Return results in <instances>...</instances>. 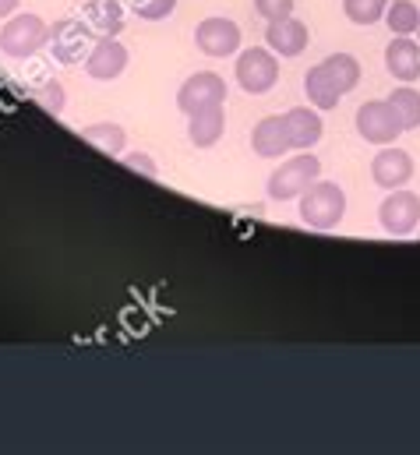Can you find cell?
Listing matches in <instances>:
<instances>
[{"instance_id": "obj_10", "label": "cell", "mask_w": 420, "mask_h": 455, "mask_svg": "<svg viewBox=\"0 0 420 455\" xmlns=\"http://www.w3.org/2000/svg\"><path fill=\"white\" fill-rule=\"evenodd\" d=\"M195 46L206 53V57H233L240 50V25L233 18H222V14H212L206 21H198L195 28Z\"/></svg>"}, {"instance_id": "obj_8", "label": "cell", "mask_w": 420, "mask_h": 455, "mask_svg": "<svg viewBox=\"0 0 420 455\" xmlns=\"http://www.w3.org/2000/svg\"><path fill=\"white\" fill-rule=\"evenodd\" d=\"M226 103V82L215 71H195L181 89H177V107L181 114H198L209 107H222Z\"/></svg>"}, {"instance_id": "obj_9", "label": "cell", "mask_w": 420, "mask_h": 455, "mask_svg": "<svg viewBox=\"0 0 420 455\" xmlns=\"http://www.w3.org/2000/svg\"><path fill=\"white\" fill-rule=\"evenodd\" d=\"M414 173H417V163H414V156H410L407 148L382 145L378 156L371 159V180H375L378 188H385V191L407 188V184L414 180Z\"/></svg>"}, {"instance_id": "obj_29", "label": "cell", "mask_w": 420, "mask_h": 455, "mask_svg": "<svg viewBox=\"0 0 420 455\" xmlns=\"http://www.w3.org/2000/svg\"><path fill=\"white\" fill-rule=\"evenodd\" d=\"M417 36H420V25H417Z\"/></svg>"}, {"instance_id": "obj_24", "label": "cell", "mask_w": 420, "mask_h": 455, "mask_svg": "<svg viewBox=\"0 0 420 455\" xmlns=\"http://www.w3.org/2000/svg\"><path fill=\"white\" fill-rule=\"evenodd\" d=\"M36 103L46 110V114H64V103H68V96H64V85L57 82V78H46L43 85H36Z\"/></svg>"}, {"instance_id": "obj_28", "label": "cell", "mask_w": 420, "mask_h": 455, "mask_svg": "<svg viewBox=\"0 0 420 455\" xmlns=\"http://www.w3.org/2000/svg\"><path fill=\"white\" fill-rule=\"evenodd\" d=\"M14 7H18V0H0V18L14 14Z\"/></svg>"}, {"instance_id": "obj_25", "label": "cell", "mask_w": 420, "mask_h": 455, "mask_svg": "<svg viewBox=\"0 0 420 455\" xmlns=\"http://www.w3.org/2000/svg\"><path fill=\"white\" fill-rule=\"evenodd\" d=\"M127 7L141 21H166L177 11V0H127Z\"/></svg>"}, {"instance_id": "obj_12", "label": "cell", "mask_w": 420, "mask_h": 455, "mask_svg": "<svg viewBox=\"0 0 420 455\" xmlns=\"http://www.w3.org/2000/svg\"><path fill=\"white\" fill-rule=\"evenodd\" d=\"M308 43H311V32L294 14L279 18V21H269V28H265V46L279 57H301L308 50Z\"/></svg>"}, {"instance_id": "obj_15", "label": "cell", "mask_w": 420, "mask_h": 455, "mask_svg": "<svg viewBox=\"0 0 420 455\" xmlns=\"http://www.w3.org/2000/svg\"><path fill=\"white\" fill-rule=\"evenodd\" d=\"M251 148L262 159H283L287 152H294L290 148V138L283 131V116H262L254 124V131H251Z\"/></svg>"}, {"instance_id": "obj_20", "label": "cell", "mask_w": 420, "mask_h": 455, "mask_svg": "<svg viewBox=\"0 0 420 455\" xmlns=\"http://www.w3.org/2000/svg\"><path fill=\"white\" fill-rule=\"evenodd\" d=\"M82 138L85 141H93L96 148H103L106 156H124V141H127V131L120 127V124H89V127H82Z\"/></svg>"}, {"instance_id": "obj_23", "label": "cell", "mask_w": 420, "mask_h": 455, "mask_svg": "<svg viewBox=\"0 0 420 455\" xmlns=\"http://www.w3.org/2000/svg\"><path fill=\"white\" fill-rule=\"evenodd\" d=\"M389 11V0H343V14L353 25H375Z\"/></svg>"}, {"instance_id": "obj_5", "label": "cell", "mask_w": 420, "mask_h": 455, "mask_svg": "<svg viewBox=\"0 0 420 455\" xmlns=\"http://www.w3.org/2000/svg\"><path fill=\"white\" fill-rule=\"evenodd\" d=\"M233 78L247 96H265L279 82V60L269 46H247L233 64Z\"/></svg>"}, {"instance_id": "obj_26", "label": "cell", "mask_w": 420, "mask_h": 455, "mask_svg": "<svg viewBox=\"0 0 420 455\" xmlns=\"http://www.w3.org/2000/svg\"><path fill=\"white\" fill-rule=\"evenodd\" d=\"M124 166H127L131 173H141V177H149V180H159V166H156V159H152L149 152H131V156H124Z\"/></svg>"}, {"instance_id": "obj_27", "label": "cell", "mask_w": 420, "mask_h": 455, "mask_svg": "<svg viewBox=\"0 0 420 455\" xmlns=\"http://www.w3.org/2000/svg\"><path fill=\"white\" fill-rule=\"evenodd\" d=\"M294 4L297 0H254V11L265 21H279V18H290L294 14Z\"/></svg>"}, {"instance_id": "obj_11", "label": "cell", "mask_w": 420, "mask_h": 455, "mask_svg": "<svg viewBox=\"0 0 420 455\" xmlns=\"http://www.w3.org/2000/svg\"><path fill=\"white\" fill-rule=\"evenodd\" d=\"M124 68H127V46L117 36H100L93 53L85 57V75L96 82H113L124 75Z\"/></svg>"}, {"instance_id": "obj_17", "label": "cell", "mask_w": 420, "mask_h": 455, "mask_svg": "<svg viewBox=\"0 0 420 455\" xmlns=\"http://www.w3.org/2000/svg\"><path fill=\"white\" fill-rule=\"evenodd\" d=\"M226 131V114L222 107H209V110H198V114L188 116V138L195 148H212Z\"/></svg>"}, {"instance_id": "obj_7", "label": "cell", "mask_w": 420, "mask_h": 455, "mask_svg": "<svg viewBox=\"0 0 420 455\" xmlns=\"http://www.w3.org/2000/svg\"><path fill=\"white\" fill-rule=\"evenodd\" d=\"M378 227L385 229L389 236H410L420 227V195L400 188L389 191V198L378 205Z\"/></svg>"}, {"instance_id": "obj_6", "label": "cell", "mask_w": 420, "mask_h": 455, "mask_svg": "<svg viewBox=\"0 0 420 455\" xmlns=\"http://www.w3.org/2000/svg\"><path fill=\"white\" fill-rule=\"evenodd\" d=\"M353 124H357V134H360L364 141L378 145V148H382V145H392V141L403 134V124L396 120L389 100H368V103L357 110Z\"/></svg>"}, {"instance_id": "obj_30", "label": "cell", "mask_w": 420, "mask_h": 455, "mask_svg": "<svg viewBox=\"0 0 420 455\" xmlns=\"http://www.w3.org/2000/svg\"><path fill=\"white\" fill-rule=\"evenodd\" d=\"M417 233H420V227H417Z\"/></svg>"}, {"instance_id": "obj_18", "label": "cell", "mask_w": 420, "mask_h": 455, "mask_svg": "<svg viewBox=\"0 0 420 455\" xmlns=\"http://www.w3.org/2000/svg\"><path fill=\"white\" fill-rule=\"evenodd\" d=\"M82 18L96 36H120V28H124V7L117 0H93L82 11Z\"/></svg>"}, {"instance_id": "obj_1", "label": "cell", "mask_w": 420, "mask_h": 455, "mask_svg": "<svg viewBox=\"0 0 420 455\" xmlns=\"http://www.w3.org/2000/svg\"><path fill=\"white\" fill-rule=\"evenodd\" d=\"M297 202H301L304 227L311 229H335L346 216V195H343V188L335 180H321L318 177Z\"/></svg>"}, {"instance_id": "obj_2", "label": "cell", "mask_w": 420, "mask_h": 455, "mask_svg": "<svg viewBox=\"0 0 420 455\" xmlns=\"http://www.w3.org/2000/svg\"><path fill=\"white\" fill-rule=\"evenodd\" d=\"M318 177H321V163H318L315 152H297L294 159L279 163V170H272L265 191L272 202H294L315 184Z\"/></svg>"}, {"instance_id": "obj_22", "label": "cell", "mask_w": 420, "mask_h": 455, "mask_svg": "<svg viewBox=\"0 0 420 455\" xmlns=\"http://www.w3.org/2000/svg\"><path fill=\"white\" fill-rule=\"evenodd\" d=\"M385 25L396 36H414L420 25V7L414 0H392L389 11H385Z\"/></svg>"}, {"instance_id": "obj_19", "label": "cell", "mask_w": 420, "mask_h": 455, "mask_svg": "<svg viewBox=\"0 0 420 455\" xmlns=\"http://www.w3.org/2000/svg\"><path fill=\"white\" fill-rule=\"evenodd\" d=\"M389 107H392L396 120L403 124V131H417L420 127V92L414 89V85H400V89H392Z\"/></svg>"}, {"instance_id": "obj_14", "label": "cell", "mask_w": 420, "mask_h": 455, "mask_svg": "<svg viewBox=\"0 0 420 455\" xmlns=\"http://www.w3.org/2000/svg\"><path fill=\"white\" fill-rule=\"evenodd\" d=\"M283 131H287L294 152H311L318 141H321L325 124H321V116L311 107H294V110L283 114Z\"/></svg>"}, {"instance_id": "obj_3", "label": "cell", "mask_w": 420, "mask_h": 455, "mask_svg": "<svg viewBox=\"0 0 420 455\" xmlns=\"http://www.w3.org/2000/svg\"><path fill=\"white\" fill-rule=\"evenodd\" d=\"M50 43V25L39 14H14L0 28V53L11 60H28Z\"/></svg>"}, {"instance_id": "obj_21", "label": "cell", "mask_w": 420, "mask_h": 455, "mask_svg": "<svg viewBox=\"0 0 420 455\" xmlns=\"http://www.w3.org/2000/svg\"><path fill=\"white\" fill-rule=\"evenodd\" d=\"M321 64L328 68V75L335 78V85H339L343 96L360 85V60L357 57H350V53H328Z\"/></svg>"}, {"instance_id": "obj_13", "label": "cell", "mask_w": 420, "mask_h": 455, "mask_svg": "<svg viewBox=\"0 0 420 455\" xmlns=\"http://www.w3.org/2000/svg\"><path fill=\"white\" fill-rule=\"evenodd\" d=\"M385 71L403 82V85H414L420 82V43L410 36H396L389 46H385Z\"/></svg>"}, {"instance_id": "obj_16", "label": "cell", "mask_w": 420, "mask_h": 455, "mask_svg": "<svg viewBox=\"0 0 420 455\" xmlns=\"http://www.w3.org/2000/svg\"><path fill=\"white\" fill-rule=\"evenodd\" d=\"M304 92H308V103H311L315 110H335V107L343 103V92H339V85H335V78L328 75L325 64L308 68V75H304Z\"/></svg>"}, {"instance_id": "obj_4", "label": "cell", "mask_w": 420, "mask_h": 455, "mask_svg": "<svg viewBox=\"0 0 420 455\" xmlns=\"http://www.w3.org/2000/svg\"><path fill=\"white\" fill-rule=\"evenodd\" d=\"M96 32L85 25V18H61V21H53L50 25V53H53V60L57 64H82L89 53H93V46H96Z\"/></svg>"}]
</instances>
